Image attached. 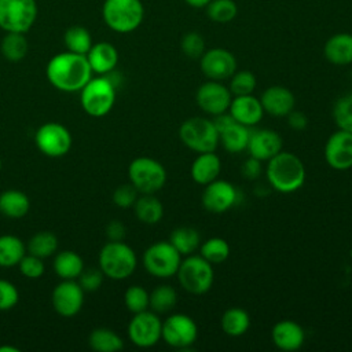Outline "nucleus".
<instances>
[{"mask_svg": "<svg viewBox=\"0 0 352 352\" xmlns=\"http://www.w3.org/2000/svg\"><path fill=\"white\" fill-rule=\"evenodd\" d=\"M50 84L62 92H80L92 78L87 55L65 51L54 55L45 67Z\"/></svg>", "mask_w": 352, "mask_h": 352, "instance_id": "1", "label": "nucleus"}, {"mask_svg": "<svg viewBox=\"0 0 352 352\" xmlns=\"http://www.w3.org/2000/svg\"><path fill=\"white\" fill-rule=\"evenodd\" d=\"M265 175L274 190L289 194L302 187L305 182V166L296 154L280 150L268 160Z\"/></svg>", "mask_w": 352, "mask_h": 352, "instance_id": "2", "label": "nucleus"}, {"mask_svg": "<svg viewBox=\"0 0 352 352\" xmlns=\"http://www.w3.org/2000/svg\"><path fill=\"white\" fill-rule=\"evenodd\" d=\"M98 261L103 275L114 280L129 278L138 265L135 250L124 241H109L103 245Z\"/></svg>", "mask_w": 352, "mask_h": 352, "instance_id": "3", "label": "nucleus"}, {"mask_svg": "<svg viewBox=\"0 0 352 352\" xmlns=\"http://www.w3.org/2000/svg\"><path fill=\"white\" fill-rule=\"evenodd\" d=\"M102 16L113 32L131 33L143 22L144 8L140 0H104Z\"/></svg>", "mask_w": 352, "mask_h": 352, "instance_id": "4", "label": "nucleus"}, {"mask_svg": "<svg viewBox=\"0 0 352 352\" xmlns=\"http://www.w3.org/2000/svg\"><path fill=\"white\" fill-rule=\"evenodd\" d=\"M82 110L91 117H104L116 103V85L107 76L92 77L80 91Z\"/></svg>", "mask_w": 352, "mask_h": 352, "instance_id": "5", "label": "nucleus"}, {"mask_svg": "<svg viewBox=\"0 0 352 352\" xmlns=\"http://www.w3.org/2000/svg\"><path fill=\"white\" fill-rule=\"evenodd\" d=\"M176 276L180 286L186 292L195 296L205 294L212 287L214 280L212 264L201 254H188L184 260H182Z\"/></svg>", "mask_w": 352, "mask_h": 352, "instance_id": "6", "label": "nucleus"}, {"mask_svg": "<svg viewBox=\"0 0 352 352\" xmlns=\"http://www.w3.org/2000/svg\"><path fill=\"white\" fill-rule=\"evenodd\" d=\"M182 143L195 153L214 151L219 146V132L212 120L205 117L187 118L179 128Z\"/></svg>", "mask_w": 352, "mask_h": 352, "instance_id": "7", "label": "nucleus"}, {"mask_svg": "<svg viewBox=\"0 0 352 352\" xmlns=\"http://www.w3.org/2000/svg\"><path fill=\"white\" fill-rule=\"evenodd\" d=\"M129 183L140 194H154L160 191L166 182L164 165L150 157H138L128 166Z\"/></svg>", "mask_w": 352, "mask_h": 352, "instance_id": "8", "label": "nucleus"}, {"mask_svg": "<svg viewBox=\"0 0 352 352\" xmlns=\"http://www.w3.org/2000/svg\"><path fill=\"white\" fill-rule=\"evenodd\" d=\"M180 263L182 254L169 241H158L143 253V267L155 278L166 279L176 275Z\"/></svg>", "mask_w": 352, "mask_h": 352, "instance_id": "9", "label": "nucleus"}, {"mask_svg": "<svg viewBox=\"0 0 352 352\" xmlns=\"http://www.w3.org/2000/svg\"><path fill=\"white\" fill-rule=\"evenodd\" d=\"M36 0H0V29L26 33L37 19Z\"/></svg>", "mask_w": 352, "mask_h": 352, "instance_id": "10", "label": "nucleus"}, {"mask_svg": "<svg viewBox=\"0 0 352 352\" xmlns=\"http://www.w3.org/2000/svg\"><path fill=\"white\" fill-rule=\"evenodd\" d=\"M37 148L47 157L59 158L69 153L73 139L69 129L59 122H45L34 133Z\"/></svg>", "mask_w": 352, "mask_h": 352, "instance_id": "11", "label": "nucleus"}, {"mask_svg": "<svg viewBox=\"0 0 352 352\" xmlns=\"http://www.w3.org/2000/svg\"><path fill=\"white\" fill-rule=\"evenodd\" d=\"M162 322L154 311L133 314L128 323V337L139 348H150L161 340Z\"/></svg>", "mask_w": 352, "mask_h": 352, "instance_id": "12", "label": "nucleus"}, {"mask_svg": "<svg viewBox=\"0 0 352 352\" xmlns=\"http://www.w3.org/2000/svg\"><path fill=\"white\" fill-rule=\"evenodd\" d=\"M198 337L195 320L186 314H173L162 322L161 338L173 348H188Z\"/></svg>", "mask_w": 352, "mask_h": 352, "instance_id": "13", "label": "nucleus"}, {"mask_svg": "<svg viewBox=\"0 0 352 352\" xmlns=\"http://www.w3.org/2000/svg\"><path fill=\"white\" fill-rule=\"evenodd\" d=\"M84 290L76 280L62 279L52 290L51 301L55 312L63 318L77 315L84 304Z\"/></svg>", "mask_w": 352, "mask_h": 352, "instance_id": "14", "label": "nucleus"}, {"mask_svg": "<svg viewBox=\"0 0 352 352\" xmlns=\"http://www.w3.org/2000/svg\"><path fill=\"white\" fill-rule=\"evenodd\" d=\"M195 99L201 110L210 116H217L228 110L232 94L230 88L223 85L220 81L209 80L199 85Z\"/></svg>", "mask_w": 352, "mask_h": 352, "instance_id": "15", "label": "nucleus"}, {"mask_svg": "<svg viewBox=\"0 0 352 352\" xmlns=\"http://www.w3.org/2000/svg\"><path fill=\"white\" fill-rule=\"evenodd\" d=\"M324 160L336 170L352 168V133L344 129L333 132L324 144Z\"/></svg>", "mask_w": 352, "mask_h": 352, "instance_id": "16", "label": "nucleus"}, {"mask_svg": "<svg viewBox=\"0 0 352 352\" xmlns=\"http://www.w3.org/2000/svg\"><path fill=\"white\" fill-rule=\"evenodd\" d=\"M199 59L201 70L209 80L223 81L236 72V59L226 48L208 50Z\"/></svg>", "mask_w": 352, "mask_h": 352, "instance_id": "17", "label": "nucleus"}, {"mask_svg": "<svg viewBox=\"0 0 352 352\" xmlns=\"http://www.w3.org/2000/svg\"><path fill=\"white\" fill-rule=\"evenodd\" d=\"M238 191L227 180L216 179L205 186L202 192V205L208 212L224 213L236 204Z\"/></svg>", "mask_w": 352, "mask_h": 352, "instance_id": "18", "label": "nucleus"}, {"mask_svg": "<svg viewBox=\"0 0 352 352\" xmlns=\"http://www.w3.org/2000/svg\"><path fill=\"white\" fill-rule=\"evenodd\" d=\"M248 150L250 157H254L260 161H268L282 150V138L272 129L252 131Z\"/></svg>", "mask_w": 352, "mask_h": 352, "instance_id": "19", "label": "nucleus"}, {"mask_svg": "<svg viewBox=\"0 0 352 352\" xmlns=\"http://www.w3.org/2000/svg\"><path fill=\"white\" fill-rule=\"evenodd\" d=\"M228 110L236 122L249 128L258 124L264 114V109L261 106L260 99H257L252 94L234 96Z\"/></svg>", "mask_w": 352, "mask_h": 352, "instance_id": "20", "label": "nucleus"}, {"mask_svg": "<svg viewBox=\"0 0 352 352\" xmlns=\"http://www.w3.org/2000/svg\"><path fill=\"white\" fill-rule=\"evenodd\" d=\"M264 111L274 117H286L296 104L293 92L282 85H272L267 88L260 96Z\"/></svg>", "mask_w": 352, "mask_h": 352, "instance_id": "21", "label": "nucleus"}, {"mask_svg": "<svg viewBox=\"0 0 352 352\" xmlns=\"http://www.w3.org/2000/svg\"><path fill=\"white\" fill-rule=\"evenodd\" d=\"M271 338L276 348L282 351H297L302 346L305 340L304 329L294 320L283 319L274 324L271 330Z\"/></svg>", "mask_w": 352, "mask_h": 352, "instance_id": "22", "label": "nucleus"}, {"mask_svg": "<svg viewBox=\"0 0 352 352\" xmlns=\"http://www.w3.org/2000/svg\"><path fill=\"white\" fill-rule=\"evenodd\" d=\"M88 63L92 69V73L104 76L113 72L118 63V51L117 48L107 41H99L92 44L87 52Z\"/></svg>", "mask_w": 352, "mask_h": 352, "instance_id": "23", "label": "nucleus"}, {"mask_svg": "<svg viewBox=\"0 0 352 352\" xmlns=\"http://www.w3.org/2000/svg\"><path fill=\"white\" fill-rule=\"evenodd\" d=\"M221 170V161L214 154V151L199 153L191 164V177L197 184L206 186L216 180Z\"/></svg>", "mask_w": 352, "mask_h": 352, "instance_id": "24", "label": "nucleus"}, {"mask_svg": "<svg viewBox=\"0 0 352 352\" xmlns=\"http://www.w3.org/2000/svg\"><path fill=\"white\" fill-rule=\"evenodd\" d=\"M324 58L337 66L352 63V34L337 33L333 34L324 44Z\"/></svg>", "mask_w": 352, "mask_h": 352, "instance_id": "25", "label": "nucleus"}, {"mask_svg": "<svg viewBox=\"0 0 352 352\" xmlns=\"http://www.w3.org/2000/svg\"><path fill=\"white\" fill-rule=\"evenodd\" d=\"M249 136V126L234 121L219 132V143H221L228 153H241L248 148Z\"/></svg>", "mask_w": 352, "mask_h": 352, "instance_id": "26", "label": "nucleus"}, {"mask_svg": "<svg viewBox=\"0 0 352 352\" xmlns=\"http://www.w3.org/2000/svg\"><path fill=\"white\" fill-rule=\"evenodd\" d=\"M52 268L60 279L74 280L82 272L84 261L78 253L73 250H62L55 256Z\"/></svg>", "mask_w": 352, "mask_h": 352, "instance_id": "27", "label": "nucleus"}, {"mask_svg": "<svg viewBox=\"0 0 352 352\" xmlns=\"http://www.w3.org/2000/svg\"><path fill=\"white\" fill-rule=\"evenodd\" d=\"M30 209L28 195L19 190H6L0 194V213L8 219H21Z\"/></svg>", "mask_w": 352, "mask_h": 352, "instance_id": "28", "label": "nucleus"}, {"mask_svg": "<svg viewBox=\"0 0 352 352\" xmlns=\"http://www.w3.org/2000/svg\"><path fill=\"white\" fill-rule=\"evenodd\" d=\"M132 208L138 220L144 224H157L164 216L162 202L154 194H142Z\"/></svg>", "mask_w": 352, "mask_h": 352, "instance_id": "29", "label": "nucleus"}, {"mask_svg": "<svg viewBox=\"0 0 352 352\" xmlns=\"http://www.w3.org/2000/svg\"><path fill=\"white\" fill-rule=\"evenodd\" d=\"M221 330L231 337H239L245 334L250 327V316L249 314L239 307L228 308L220 319Z\"/></svg>", "mask_w": 352, "mask_h": 352, "instance_id": "30", "label": "nucleus"}, {"mask_svg": "<svg viewBox=\"0 0 352 352\" xmlns=\"http://www.w3.org/2000/svg\"><path fill=\"white\" fill-rule=\"evenodd\" d=\"M88 345L96 352H117L124 348V341L111 329L96 327L88 336Z\"/></svg>", "mask_w": 352, "mask_h": 352, "instance_id": "31", "label": "nucleus"}, {"mask_svg": "<svg viewBox=\"0 0 352 352\" xmlns=\"http://www.w3.org/2000/svg\"><path fill=\"white\" fill-rule=\"evenodd\" d=\"M26 254V246L15 235H0V267L11 268L18 265Z\"/></svg>", "mask_w": 352, "mask_h": 352, "instance_id": "32", "label": "nucleus"}, {"mask_svg": "<svg viewBox=\"0 0 352 352\" xmlns=\"http://www.w3.org/2000/svg\"><path fill=\"white\" fill-rule=\"evenodd\" d=\"M28 50H29V44L25 37V33L6 32L0 43V51L7 60L10 62L22 60L26 56Z\"/></svg>", "mask_w": 352, "mask_h": 352, "instance_id": "33", "label": "nucleus"}, {"mask_svg": "<svg viewBox=\"0 0 352 352\" xmlns=\"http://www.w3.org/2000/svg\"><path fill=\"white\" fill-rule=\"evenodd\" d=\"M169 242L182 256H188L192 254V252H195L197 248L199 246L201 236L195 228L183 226L172 231Z\"/></svg>", "mask_w": 352, "mask_h": 352, "instance_id": "34", "label": "nucleus"}, {"mask_svg": "<svg viewBox=\"0 0 352 352\" xmlns=\"http://www.w3.org/2000/svg\"><path fill=\"white\" fill-rule=\"evenodd\" d=\"M63 43L67 51L81 55H87L94 44L89 30L81 25H73L67 28L63 34Z\"/></svg>", "mask_w": 352, "mask_h": 352, "instance_id": "35", "label": "nucleus"}, {"mask_svg": "<svg viewBox=\"0 0 352 352\" xmlns=\"http://www.w3.org/2000/svg\"><path fill=\"white\" fill-rule=\"evenodd\" d=\"M58 249V238L51 231H38L28 242L26 250L40 258H47Z\"/></svg>", "mask_w": 352, "mask_h": 352, "instance_id": "36", "label": "nucleus"}, {"mask_svg": "<svg viewBox=\"0 0 352 352\" xmlns=\"http://www.w3.org/2000/svg\"><path fill=\"white\" fill-rule=\"evenodd\" d=\"M177 302V293L169 285L157 286L148 296V307L155 314H166L175 308Z\"/></svg>", "mask_w": 352, "mask_h": 352, "instance_id": "37", "label": "nucleus"}, {"mask_svg": "<svg viewBox=\"0 0 352 352\" xmlns=\"http://www.w3.org/2000/svg\"><path fill=\"white\" fill-rule=\"evenodd\" d=\"M201 256L212 265L220 264L228 258L230 245L224 238L212 236L201 245Z\"/></svg>", "mask_w": 352, "mask_h": 352, "instance_id": "38", "label": "nucleus"}, {"mask_svg": "<svg viewBox=\"0 0 352 352\" xmlns=\"http://www.w3.org/2000/svg\"><path fill=\"white\" fill-rule=\"evenodd\" d=\"M205 8L208 18L217 23L231 22L238 14V6L234 0H212Z\"/></svg>", "mask_w": 352, "mask_h": 352, "instance_id": "39", "label": "nucleus"}, {"mask_svg": "<svg viewBox=\"0 0 352 352\" xmlns=\"http://www.w3.org/2000/svg\"><path fill=\"white\" fill-rule=\"evenodd\" d=\"M333 118L338 129L352 133V94L341 96L333 107Z\"/></svg>", "mask_w": 352, "mask_h": 352, "instance_id": "40", "label": "nucleus"}, {"mask_svg": "<svg viewBox=\"0 0 352 352\" xmlns=\"http://www.w3.org/2000/svg\"><path fill=\"white\" fill-rule=\"evenodd\" d=\"M230 91L234 96L239 95H250L256 89L257 80L256 76L250 70H239L235 72L230 77Z\"/></svg>", "mask_w": 352, "mask_h": 352, "instance_id": "41", "label": "nucleus"}, {"mask_svg": "<svg viewBox=\"0 0 352 352\" xmlns=\"http://www.w3.org/2000/svg\"><path fill=\"white\" fill-rule=\"evenodd\" d=\"M148 296L147 290L139 285L129 286L124 293V302L129 312L138 314L148 309Z\"/></svg>", "mask_w": 352, "mask_h": 352, "instance_id": "42", "label": "nucleus"}, {"mask_svg": "<svg viewBox=\"0 0 352 352\" xmlns=\"http://www.w3.org/2000/svg\"><path fill=\"white\" fill-rule=\"evenodd\" d=\"M182 52L191 59H198L205 52V40L198 32H188L180 40Z\"/></svg>", "mask_w": 352, "mask_h": 352, "instance_id": "43", "label": "nucleus"}, {"mask_svg": "<svg viewBox=\"0 0 352 352\" xmlns=\"http://www.w3.org/2000/svg\"><path fill=\"white\" fill-rule=\"evenodd\" d=\"M18 268H19L21 274L29 279H38L44 275V271H45L43 258H40L34 254H30V253L25 254L21 258V261L18 263Z\"/></svg>", "mask_w": 352, "mask_h": 352, "instance_id": "44", "label": "nucleus"}, {"mask_svg": "<svg viewBox=\"0 0 352 352\" xmlns=\"http://www.w3.org/2000/svg\"><path fill=\"white\" fill-rule=\"evenodd\" d=\"M139 191L131 184V183H126V184H121L118 186L114 192H113V202L118 206V208H122V209H128V208H132L135 201L138 199V195Z\"/></svg>", "mask_w": 352, "mask_h": 352, "instance_id": "45", "label": "nucleus"}, {"mask_svg": "<svg viewBox=\"0 0 352 352\" xmlns=\"http://www.w3.org/2000/svg\"><path fill=\"white\" fill-rule=\"evenodd\" d=\"M19 301L16 286L6 279H0V311L12 309Z\"/></svg>", "mask_w": 352, "mask_h": 352, "instance_id": "46", "label": "nucleus"}, {"mask_svg": "<svg viewBox=\"0 0 352 352\" xmlns=\"http://www.w3.org/2000/svg\"><path fill=\"white\" fill-rule=\"evenodd\" d=\"M103 276L104 275L99 268H88V270H82V272L77 279L84 292H95L100 287L103 282Z\"/></svg>", "mask_w": 352, "mask_h": 352, "instance_id": "47", "label": "nucleus"}, {"mask_svg": "<svg viewBox=\"0 0 352 352\" xmlns=\"http://www.w3.org/2000/svg\"><path fill=\"white\" fill-rule=\"evenodd\" d=\"M241 173L248 180L257 179L261 173V161L254 158V157H249L246 161H243L242 168H241Z\"/></svg>", "mask_w": 352, "mask_h": 352, "instance_id": "48", "label": "nucleus"}, {"mask_svg": "<svg viewBox=\"0 0 352 352\" xmlns=\"http://www.w3.org/2000/svg\"><path fill=\"white\" fill-rule=\"evenodd\" d=\"M126 235V228L120 220H111L106 226V236L109 241H124Z\"/></svg>", "mask_w": 352, "mask_h": 352, "instance_id": "49", "label": "nucleus"}, {"mask_svg": "<svg viewBox=\"0 0 352 352\" xmlns=\"http://www.w3.org/2000/svg\"><path fill=\"white\" fill-rule=\"evenodd\" d=\"M286 117H287L289 126L294 131H302L308 125V118L302 111H298V110L293 109Z\"/></svg>", "mask_w": 352, "mask_h": 352, "instance_id": "50", "label": "nucleus"}, {"mask_svg": "<svg viewBox=\"0 0 352 352\" xmlns=\"http://www.w3.org/2000/svg\"><path fill=\"white\" fill-rule=\"evenodd\" d=\"M235 120L232 118V116L228 113H221V114H217L214 116V120H213V124L217 129V132H220L221 129H224L226 126H228L230 124H232Z\"/></svg>", "mask_w": 352, "mask_h": 352, "instance_id": "51", "label": "nucleus"}, {"mask_svg": "<svg viewBox=\"0 0 352 352\" xmlns=\"http://www.w3.org/2000/svg\"><path fill=\"white\" fill-rule=\"evenodd\" d=\"M188 6L194 7V8H204L206 7L212 0H184Z\"/></svg>", "mask_w": 352, "mask_h": 352, "instance_id": "52", "label": "nucleus"}, {"mask_svg": "<svg viewBox=\"0 0 352 352\" xmlns=\"http://www.w3.org/2000/svg\"><path fill=\"white\" fill-rule=\"evenodd\" d=\"M18 351H19L18 348H14V346H10V345L0 346V352H18Z\"/></svg>", "mask_w": 352, "mask_h": 352, "instance_id": "53", "label": "nucleus"}, {"mask_svg": "<svg viewBox=\"0 0 352 352\" xmlns=\"http://www.w3.org/2000/svg\"><path fill=\"white\" fill-rule=\"evenodd\" d=\"M0 169H1V158H0Z\"/></svg>", "mask_w": 352, "mask_h": 352, "instance_id": "54", "label": "nucleus"}, {"mask_svg": "<svg viewBox=\"0 0 352 352\" xmlns=\"http://www.w3.org/2000/svg\"><path fill=\"white\" fill-rule=\"evenodd\" d=\"M351 257H352V249H351Z\"/></svg>", "mask_w": 352, "mask_h": 352, "instance_id": "55", "label": "nucleus"}]
</instances>
